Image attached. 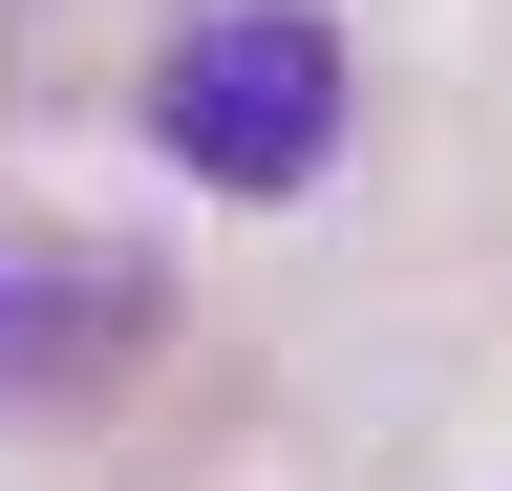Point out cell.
<instances>
[{
    "label": "cell",
    "instance_id": "obj_1",
    "mask_svg": "<svg viewBox=\"0 0 512 491\" xmlns=\"http://www.w3.org/2000/svg\"><path fill=\"white\" fill-rule=\"evenodd\" d=\"M150 129H171L192 193H320V150H342V22H320V0H214V22H171Z\"/></svg>",
    "mask_w": 512,
    "mask_h": 491
},
{
    "label": "cell",
    "instance_id": "obj_2",
    "mask_svg": "<svg viewBox=\"0 0 512 491\" xmlns=\"http://www.w3.org/2000/svg\"><path fill=\"white\" fill-rule=\"evenodd\" d=\"M150 342H171V278L150 257H107V235H0V427L107 406Z\"/></svg>",
    "mask_w": 512,
    "mask_h": 491
}]
</instances>
